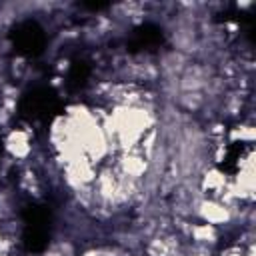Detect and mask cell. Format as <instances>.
<instances>
[{
  "instance_id": "cell-1",
  "label": "cell",
  "mask_w": 256,
  "mask_h": 256,
  "mask_svg": "<svg viewBox=\"0 0 256 256\" xmlns=\"http://www.w3.org/2000/svg\"><path fill=\"white\" fill-rule=\"evenodd\" d=\"M14 44L24 54H36L44 46V34L36 24L26 22V24L18 26V30L14 34Z\"/></svg>"
}]
</instances>
